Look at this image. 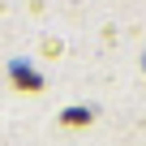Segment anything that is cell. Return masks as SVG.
I'll return each mask as SVG.
<instances>
[{
	"label": "cell",
	"mask_w": 146,
	"mask_h": 146,
	"mask_svg": "<svg viewBox=\"0 0 146 146\" xmlns=\"http://www.w3.org/2000/svg\"><path fill=\"white\" fill-rule=\"evenodd\" d=\"M13 82H17V86H26V90H39V86H43V82L35 78L26 64H13Z\"/></svg>",
	"instance_id": "cell-1"
},
{
	"label": "cell",
	"mask_w": 146,
	"mask_h": 146,
	"mask_svg": "<svg viewBox=\"0 0 146 146\" xmlns=\"http://www.w3.org/2000/svg\"><path fill=\"white\" fill-rule=\"evenodd\" d=\"M86 120H90L86 108H69V112H64V125H86Z\"/></svg>",
	"instance_id": "cell-2"
}]
</instances>
